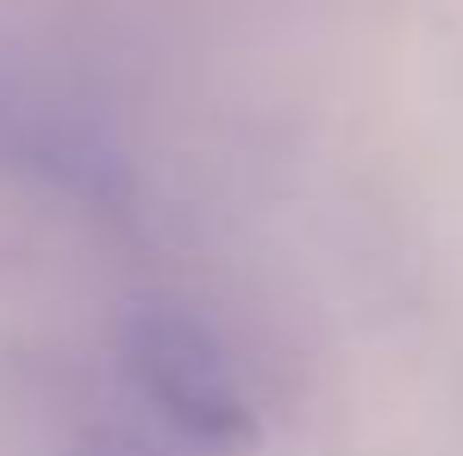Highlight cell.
<instances>
[{
  "mask_svg": "<svg viewBox=\"0 0 463 456\" xmlns=\"http://www.w3.org/2000/svg\"><path fill=\"white\" fill-rule=\"evenodd\" d=\"M119 357L126 376L145 394V406H156L163 425H175L188 444L207 451H232L257 432L250 394L232 369L226 344L213 338V325H201L182 306H138L119 325Z\"/></svg>",
  "mask_w": 463,
  "mask_h": 456,
  "instance_id": "1",
  "label": "cell"
},
{
  "mask_svg": "<svg viewBox=\"0 0 463 456\" xmlns=\"http://www.w3.org/2000/svg\"><path fill=\"white\" fill-rule=\"evenodd\" d=\"M76 456H163V451L138 444L132 432H94V438H88V444H81Z\"/></svg>",
  "mask_w": 463,
  "mask_h": 456,
  "instance_id": "2",
  "label": "cell"
}]
</instances>
